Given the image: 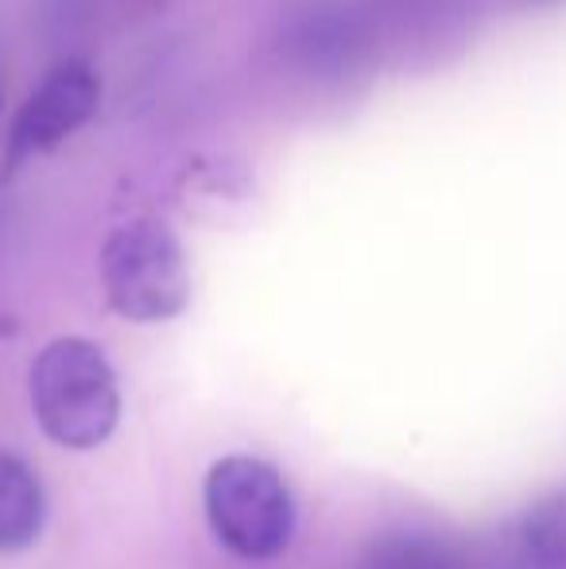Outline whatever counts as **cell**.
Wrapping results in <instances>:
<instances>
[{
	"instance_id": "6da1fadb",
	"label": "cell",
	"mask_w": 566,
	"mask_h": 569,
	"mask_svg": "<svg viewBox=\"0 0 566 569\" xmlns=\"http://www.w3.org/2000/svg\"><path fill=\"white\" fill-rule=\"evenodd\" d=\"M36 422L62 450H98L121 422V383L109 357L86 338H54L28 376Z\"/></svg>"
},
{
	"instance_id": "7a4b0ae2",
	"label": "cell",
	"mask_w": 566,
	"mask_h": 569,
	"mask_svg": "<svg viewBox=\"0 0 566 569\" xmlns=\"http://www.w3.org/2000/svg\"><path fill=\"white\" fill-rule=\"evenodd\" d=\"M206 523L241 562H272L291 547L295 500L284 472L252 453H229L202 480Z\"/></svg>"
},
{
	"instance_id": "3957f363",
	"label": "cell",
	"mask_w": 566,
	"mask_h": 569,
	"mask_svg": "<svg viewBox=\"0 0 566 569\" xmlns=\"http://www.w3.org/2000/svg\"><path fill=\"white\" fill-rule=\"evenodd\" d=\"M101 287L125 322H171L190 302V268L179 237L156 218L117 226L101 244Z\"/></svg>"
},
{
	"instance_id": "277c9868",
	"label": "cell",
	"mask_w": 566,
	"mask_h": 569,
	"mask_svg": "<svg viewBox=\"0 0 566 569\" xmlns=\"http://www.w3.org/2000/svg\"><path fill=\"white\" fill-rule=\"evenodd\" d=\"M98 101H101V82L86 62L70 59L51 67L43 74V82L31 90V98L16 109L4 143V167L0 171L12 174L20 163L47 156L62 140H70L93 117Z\"/></svg>"
},
{
	"instance_id": "5b68a950",
	"label": "cell",
	"mask_w": 566,
	"mask_h": 569,
	"mask_svg": "<svg viewBox=\"0 0 566 569\" xmlns=\"http://www.w3.org/2000/svg\"><path fill=\"white\" fill-rule=\"evenodd\" d=\"M47 527V492L23 457L0 450V555L36 547Z\"/></svg>"
},
{
	"instance_id": "8992f818",
	"label": "cell",
	"mask_w": 566,
	"mask_h": 569,
	"mask_svg": "<svg viewBox=\"0 0 566 569\" xmlns=\"http://www.w3.org/2000/svg\"><path fill=\"white\" fill-rule=\"evenodd\" d=\"M361 569H461V558L435 535L400 531L373 542Z\"/></svg>"
}]
</instances>
